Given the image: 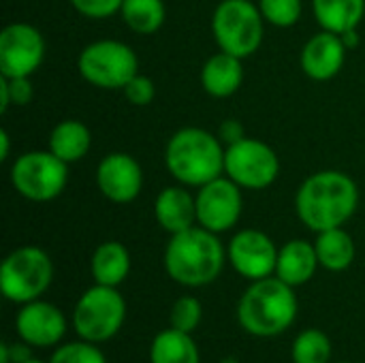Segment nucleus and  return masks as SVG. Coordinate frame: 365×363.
Listing matches in <instances>:
<instances>
[{
  "label": "nucleus",
  "instance_id": "1",
  "mask_svg": "<svg viewBox=\"0 0 365 363\" xmlns=\"http://www.w3.org/2000/svg\"><path fill=\"white\" fill-rule=\"evenodd\" d=\"M359 208L357 182L338 169L308 175L295 193V212L302 225L314 233L344 227Z\"/></svg>",
  "mask_w": 365,
  "mask_h": 363
},
{
  "label": "nucleus",
  "instance_id": "2",
  "mask_svg": "<svg viewBox=\"0 0 365 363\" xmlns=\"http://www.w3.org/2000/svg\"><path fill=\"white\" fill-rule=\"evenodd\" d=\"M227 261V246L220 237L199 225L171 235L163 255L167 276L186 289H201L218 280Z\"/></svg>",
  "mask_w": 365,
  "mask_h": 363
},
{
  "label": "nucleus",
  "instance_id": "3",
  "mask_svg": "<svg viewBox=\"0 0 365 363\" xmlns=\"http://www.w3.org/2000/svg\"><path fill=\"white\" fill-rule=\"evenodd\" d=\"M225 152L227 145L218 135L199 126H184L165 145V167L178 184L201 188L225 175Z\"/></svg>",
  "mask_w": 365,
  "mask_h": 363
},
{
  "label": "nucleus",
  "instance_id": "4",
  "mask_svg": "<svg viewBox=\"0 0 365 363\" xmlns=\"http://www.w3.org/2000/svg\"><path fill=\"white\" fill-rule=\"evenodd\" d=\"M299 302L295 289L278 276L250 282L237 302V323L255 338L282 336L297 319Z\"/></svg>",
  "mask_w": 365,
  "mask_h": 363
},
{
  "label": "nucleus",
  "instance_id": "5",
  "mask_svg": "<svg viewBox=\"0 0 365 363\" xmlns=\"http://www.w3.org/2000/svg\"><path fill=\"white\" fill-rule=\"evenodd\" d=\"M126 321V300L118 287L92 285L86 289L73 308V332L77 338L105 344L113 340Z\"/></svg>",
  "mask_w": 365,
  "mask_h": 363
},
{
  "label": "nucleus",
  "instance_id": "6",
  "mask_svg": "<svg viewBox=\"0 0 365 363\" xmlns=\"http://www.w3.org/2000/svg\"><path fill=\"white\" fill-rule=\"evenodd\" d=\"M212 34L220 51L242 60L259 51L265 36V19L257 0H222L212 13Z\"/></svg>",
  "mask_w": 365,
  "mask_h": 363
},
{
  "label": "nucleus",
  "instance_id": "7",
  "mask_svg": "<svg viewBox=\"0 0 365 363\" xmlns=\"http://www.w3.org/2000/svg\"><path fill=\"white\" fill-rule=\"evenodd\" d=\"M51 282L53 261L38 246H19L11 250L0 265V291L17 306L41 300Z\"/></svg>",
  "mask_w": 365,
  "mask_h": 363
},
{
  "label": "nucleus",
  "instance_id": "8",
  "mask_svg": "<svg viewBox=\"0 0 365 363\" xmlns=\"http://www.w3.org/2000/svg\"><path fill=\"white\" fill-rule=\"evenodd\" d=\"M81 79L101 90H122L137 73L139 58L135 49L118 39L88 43L77 56Z\"/></svg>",
  "mask_w": 365,
  "mask_h": 363
},
{
  "label": "nucleus",
  "instance_id": "9",
  "mask_svg": "<svg viewBox=\"0 0 365 363\" xmlns=\"http://www.w3.org/2000/svg\"><path fill=\"white\" fill-rule=\"evenodd\" d=\"M15 193L34 203L58 199L68 184V165L51 150H30L19 154L9 171Z\"/></svg>",
  "mask_w": 365,
  "mask_h": 363
},
{
  "label": "nucleus",
  "instance_id": "10",
  "mask_svg": "<svg viewBox=\"0 0 365 363\" xmlns=\"http://www.w3.org/2000/svg\"><path fill=\"white\" fill-rule=\"evenodd\" d=\"M225 175L244 190H265L280 175V158L263 139L244 137L227 145Z\"/></svg>",
  "mask_w": 365,
  "mask_h": 363
},
{
  "label": "nucleus",
  "instance_id": "11",
  "mask_svg": "<svg viewBox=\"0 0 365 363\" xmlns=\"http://www.w3.org/2000/svg\"><path fill=\"white\" fill-rule=\"evenodd\" d=\"M197 225L220 235L231 229L242 218L244 212V188L231 178L220 175L201 188H197Z\"/></svg>",
  "mask_w": 365,
  "mask_h": 363
},
{
  "label": "nucleus",
  "instance_id": "12",
  "mask_svg": "<svg viewBox=\"0 0 365 363\" xmlns=\"http://www.w3.org/2000/svg\"><path fill=\"white\" fill-rule=\"evenodd\" d=\"M45 60V39L28 21H13L0 32V75L32 77Z\"/></svg>",
  "mask_w": 365,
  "mask_h": 363
},
{
  "label": "nucleus",
  "instance_id": "13",
  "mask_svg": "<svg viewBox=\"0 0 365 363\" xmlns=\"http://www.w3.org/2000/svg\"><path fill=\"white\" fill-rule=\"evenodd\" d=\"M276 242L259 229H242L227 244V259L231 267L246 280H263L276 274L278 263Z\"/></svg>",
  "mask_w": 365,
  "mask_h": 363
},
{
  "label": "nucleus",
  "instance_id": "14",
  "mask_svg": "<svg viewBox=\"0 0 365 363\" xmlns=\"http://www.w3.org/2000/svg\"><path fill=\"white\" fill-rule=\"evenodd\" d=\"M68 329L64 312L51 302L34 300L21 304L15 315L17 338L30 344L32 349H51L58 347Z\"/></svg>",
  "mask_w": 365,
  "mask_h": 363
},
{
  "label": "nucleus",
  "instance_id": "15",
  "mask_svg": "<svg viewBox=\"0 0 365 363\" xmlns=\"http://www.w3.org/2000/svg\"><path fill=\"white\" fill-rule=\"evenodd\" d=\"M98 193L118 205L133 203L143 190V169L128 152H109L96 167Z\"/></svg>",
  "mask_w": 365,
  "mask_h": 363
},
{
  "label": "nucleus",
  "instance_id": "16",
  "mask_svg": "<svg viewBox=\"0 0 365 363\" xmlns=\"http://www.w3.org/2000/svg\"><path fill=\"white\" fill-rule=\"evenodd\" d=\"M346 45L340 34L321 30L312 34L299 53V66L312 81H329L340 75L346 62Z\"/></svg>",
  "mask_w": 365,
  "mask_h": 363
},
{
  "label": "nucleus",
  "instance_id": "17",
  "mask_svg": "<svg viewBox=\"0 0 365 363\" xmlns=\"http://www.w3.org/2000/svg\"><path fill=\"white\" fill-rule=\"evenodd\" d=\"M154 218L169 235L197 225V197L184 184L165 186L154 201Z\"/></svg>",
  "mask_w": 365,
  "mask_h": 363
},
{
  "label": "nucleus",
  "instance_id": "18",
  "mask_svg": "<svg viewBox=\"0 0 365 363\" xmlns=\"http://www.w3.org/2000/svg\"><path fill=\"white\" fill-rule=\"evenodd\" d=\"M201 88L212 98H229L244 83V60L227 51L210 56L199 73Z\"/></svg>",
  "mask_w": 365,
  "mask_h": 363
},
{
  "label": "nucleus",
  "instance_id": "19",
  "mask_svg": "<svg viewBox=\"0 0 365 363\" xmlns=\"http://www.w3.org/2000/svg\"><path fill=\"white\" fill-rule=\"evenodd\" d=\"M321 267L317 248L308 240H291L280 246L278 250V263H276V274L282 282L291 285L293 289L308 285L317 270Z\"/></svg>",
  "mask_w": 365,
  "mask_h": 363
},
{
  "label": "nucleus",
  "instance_id": "20",
  "mask_svg": "<svg viewBox=\"0 0 365 363\" xmlns=\"http://www.w3.org/2000/svg\"><path fill=\"white\" fill-rule=\"evenodd\" d=\"M130 252L122 242L109 240L96 246L90 259V272L96 285L105 287H118L128 278L130 274Z\"/></svg>",
  "mask_w": 365,
  "mask_h": 363
},
{
  "label": "nucleus",
  "instance_id": "21",
  "mask_svg": "<svg viewBox=\"0 0 365 363\" xmlns=\"http://www.w3.org/2000/svg\"><path fill=\"white\" fill-rule=\"evenodd\" d=\"M314 248H317L321 267L334 274L346 272L355 263V257H357V244L344 227L317 233Z\"/></svg>",
  "mask_w": 365,
  "mask_h": 363
},
{
  "label": "nucleus",
  "instance_id": "22",
  "mask_svg": "<svg viewBox=\"0 0 365 363\" xmlns=\"http://www.w3.org/2000/svg\"><path fill=\"white\" fill-rule=\"evenodd\" d=\"M92 148V133L79 120H62L58 122L47 139V150H51L66 165L79 163Z\"/></svg>",
  "mask_w": 365,
  "mask_h": 363
},
{
  "label": "nucleus",
  "instance_id": "23",
  "mask_svg": "<svg viewBox=\"0 0 365 363\" xmlns=\"http://www.w3.org/2000/svg\"><path fill=\"white\" fill-rule=\"evenodd\" d=\"M312 15L321 30L344 34L364 21L365 0H312Z\"/></svg>",
  "mask_w": 365,
  "mask_h": 363
},
{
  "label": "nucleus",
  "instance_id": "24",
  "mask_svg": "<svg viewBox=\"0 0 365 363\" xmlns=\"http://www.w3.org/2000/svg\"><path fill=\"white\" fill-rule=\"evenodd\" d=\"M150 363H201V353L192 334L167 327L150 344Z\"/></svg>",
  "mask_w": 365,
  "mask_h": 363
},
{
  "label": "nucleus",
  "instance_id": "25",
  "mask_svg": "<svg viewBox=\"0 0 365 363\" xmlns=\"http://www.w3.org/2000/svg\"><path fill=\"white\" fill-rule=\"evenodd\" d=\"M120 17L128 30L148 36L163 28L167 19V6L165 0H124Z\"/></svg>",
  "mask_w": 365,
  "mask_h": 363
},
{
  "label": "nucleus",
  "instance_id": "26",
  "mask_svg": "<svg viewBox=\"0 0 365 363\" xmlns=\"http://www.w3.org/2000/svg\"><path fill=\"white\" fill-rule=\"evenodd\" d=\"M331 353H334L331 340L319 327L299 332L291 347L293 363H331Z\"/></svg>",
  "mask_w": 365,
  "mask_h": 363
},
{
  "label": "nucleus",
  "instance_id": "27",
  "mask_svg": "<svg viewBox=\"0 0 365 363\" xmlns=\"http://www.w3.org/2000/svg\"><path fill=\"white\" fill-rule=\"evenodd\" d=\"M265 24L274 28H291L304 15V0H257Z\"/></svg>",
  "mask_w": 365,
  "mask_h": 363
},
{
  "label": "nucleus",
  "instance_id": "28",
  "mask_svg": "<svg viewBox=\"0 0 365 363\" xmlns=\"http://www.w3.org/2000/svg\"><path fill=\"white\" fill-rule=\"evenodd\" d=\"M98 347L101 344L77 338L73 342H64L56 347V351L49 357V363H107V357Z\"/></svg>",
  "mask_w": 365,
  "mask_h": 363
},
{
  "label": "nucleus",
  "instance_id": "29",
  "mask_svg": "<svg viewBox=\"0 0 365 363\" xmlns=\"http://www.w3.org/2000/svg\"><path fill=\"white\" fill-rule=\"evenodd\" d=\"M203 319V306L195 295H182L173 302L169 312V327L192 334Z\"/></svg>",
  "mask_w": 365,
  "mask_h": 363
},
{
  "label": "nucleus",
  "instance_id": "30",
  "mask_svg": "<svg viewBox=\"0 0 365 363\" xmlns=\"http://www.w3.org/2000/svg\"><path fill=\"white\" fill-rule=\"evenodd\" d=\"M34 98L30 77H4L0 75V111L6 113L11 105L24 107Z\"/></svg>",
  "mask_w": 365,
  "mask_h": 363
},
{
  "label": "nucleus",
  "instance_id": "31",
  "mask_svg": "<svg viewBox=\"0 0 365 363\" xmlns=\"http://www.w3.org/2000/svg\"><path fill=\"white\" fill-rule=\"evenodd\" d=\"M124 98L130 103V105H137V107H145L154 101L156 96V83L148 77V75H141L137 73L124 88Z\"/></svg>",
  "mask_w": 365,
  "mask_h": 363
},
{
  "label": "nucleus",
  "instance_id": "32",
  "mask_svg": "<svg viewBox=\"0 0 365 363\" xmlns=\"http://www.w3.org/2000/svg\"><path fill=\"white\" fill-rule=\"evenodd\" d=\"M73 9L88 19H107L120 13L124 0H68Z\"/></svg>",
  "mask_w": 365,
  "mask_h": 363
},
{
  "label": "nucleus",
  "instance_id": "33",
  "mask_svg": "<svg viewBox=\"0 0 365 363\" xmlns=\"http://www.w3.org/2000/svg\"><path fill=\"white\" fill-rule=\"evenodd\" d=\"M216 135H218V139H220L225 145H231V143H235V141H240V139L246 137L244 126H242L237 120H225V122L220 124V128H218Z\"/></svg>",
  "mask_w": 365,
  "mask_h": 363
},
{
  "label": "nucleus",
  "instance_id": "34",
  "mask_svg": "<svg viewBox=\"0 0 365 363\" xmlns=\"http://www.w3.org/2000/svg\"><path fill=\"white\" fill-rule=\"evenodd\" d=\"M6 349H9V362L11 363H24L26 359L32 357V347L26 344L24 340H19L17 344H9L6 342Z\"/></svg>",
  "mask_w": 365,
  "mask_h": 363
},
{
  "label": "nucleus",
  "instance_id": "35",
  "mask_svg": "<svg viewBox=\"0 0 365 363\" xmlns=\"http://www.w3.org/2000/svg\"><path fill=\"white\" fill-rule=\"evenodd\" d=\"M11 156V135L6 128L0 131V160H9Z\"/></svg>",
  "mask_w": 365,
  "mask_h": 363
},
{
  "label": "nucleus",
  "instance_id": "36",
  "mask_svg": "<svg viewBox=\"0 0 365 363\" xmlns=\"http://www.w3.org/2000/svg\"><path fill=\"white\" fill-rule=\"evenodd\" d=\"M342 36V43L346 45V49L351 51V49H355L357 45H359V34H357V28L355 30H349V32H344V34H340Z\"/></svg>",
  "mask_w": 365,
  "mask_h": 363
},
{
  "label": "nucleus",
  "instance_id": "37",
  "mask_svg": "<svg viewBox=\"0 0 365 363\" xmlns=\"http://www.w3.org/2000/svg\"><path fill=\"white\" fill-rule=\"evenodd\" d=\"M0 363H11L9 362V349H6V342L0 344Z\"/></svg>",
  "mask_w": 365,
  "mask_h": 363
},
{
  "label": "nucleus",
  "instance_id": "38",
  "mask_svg": "<svg viewBox=\"0 0 365 363\" xmlns=\"http://www.w3.org/2000/svg\"><path fill=\"white\" fill-rule=\"evenodd\" d=\"M24 363H49V362H43V359H36V357H30V359H26Z\"/></svg>",
  "mask_w": 365,
  "mask_h": 363
},
{
  "label": "nucleus",
  "instance_id": "39",
  "mask_svg": "<svg viewBox=\"0 0 365 363\" xmlns=\"http://www.w3.org/2000/svg\"><path fill=\"white\" fill-rule=\"evenodd\" d=\"M222 363H240L237 359H233V357H227V359H222Z\"/></svg>",
  "mask_w": 365,
  "mask_h": 363
},
{
  "label": "nucleus",
  "instance_id": "40",
  "mask_svg": "<svg viewBox=\"0 0 365 363\" xmlns=\"http://www.w3.org/2000/svg\"><path fill=\"white\" fill-rule=\"evenodd\" d=\"M336 363H353V362H336Z\"/></svg>",
  "mask_w": 365,
  "mask_h": 363
}]
</instances>
